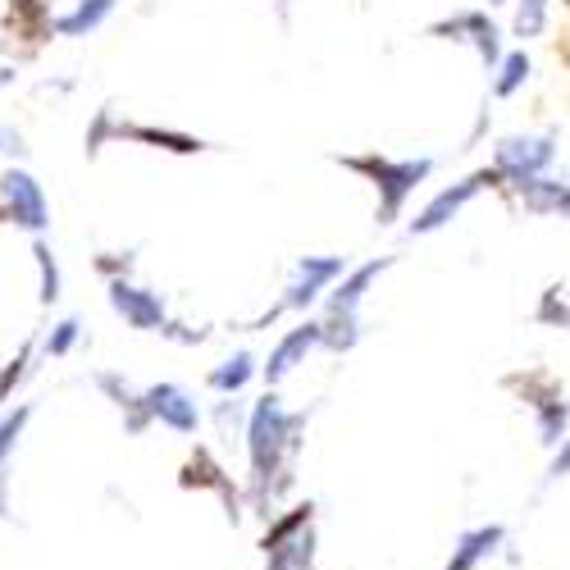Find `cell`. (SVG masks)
<instances>
[{
    "label": "cell",
    "mask_w": 570,
    "mask_h": 570,
    "mask_svg": "<svg viewBox=\"0 0 570 570\" xmlns=\"http://www.w3.org/2000/svg\"><path fill=\"white\" fill-rule=\"evenodd\" d=\"M302 434H306V415L288 411L283 397L269 389L252 402L247 411V511L256 515H274L278 498L293 489V465L302 452Z\"/></svg>",
    "instance_id": "6da1fadb"
},
{
    "label": "cell",
    "mask_w": 570,
    "mask_h": 570,
    "mask_svg": "<svg viewBox=\"0 0 570 570\" xmlns=\"http://www.w3.org/2000/svg\"><path fill=\"white\" fill-rule=\"evenodd\" d=\"M265 570H315V502L274 511L261 534Z\"/></svg>",
    "instance_id": "7a4b0ae2"
},
{
    "label": "cell",
    "mask_w": 570,
    "mask_h": 570,
    "mask_svg": "<svg viewBox=\"0 0 570 570\" xmlns=\"http://www.w3.org/2000/svg\"><path fill=\"white\" fill-rule=\"evenodd\" d=\"M347 169H361L374 178L379 187V215L397 219V210L406 206V197L415 193V187L434 174V160L424 156V160H389V156H361V160H347Z\"/></svg>",
    "instance_id": "3957f363"
},
{
    "label": "cell",
    "mask_w": 570,
    "mask_h": 570,
    "mask_svg": "<svg viewBox=\"0 0 570 570\" xmlns=\"http://www.w3.org/2000/svg\"><path fill=\"white\" fill-rule=\"evenodd\" d=\"M552 160H557V137L552 132H515V137H502L493 147V169L511 183L548 174Z\"/></svg>",
    "instance_id": "277c9868"
},
{
    "label": "cell",
    "mask_w": 570,
    "mask_h": 570,
    "mask_svg": "<svg viewBox=\"0 0 570 570\" xmlns=\"http://www.w3.org/2000/svg\"><path fill=\"white\" fill-rule=\"evenodd\" d=\"M343 274H347V261H343V256H302L297 269H293V278H288V288H283V302H278L265 320H274L278 311H311V306L320 302V293L334 288ZM265 320H261V324H265Z\"/></svg>",
    "instance_id": "5b68a950"
},
{
    "label": "cell",
    "mask_w": 570,
    "mask_h": 570,
    "mask_svg": "<svg viewBox=\"0 0 570 570\" xmlns=\"http://www.w3.org/2000/svg\"><path fill=\"white\" fill-rule=\"evenodd\" d=\"M0 215L10 224L28 228V233H41L51 224V206H46V193L41 183L28 174V169H6L0 174Z\"/></svg>",
    "instance_id": "8992f818"
},
{
    "label": "cell",
    "mask_w": 570,
    "mask_h": 570,
    "mask_svg": "<svg viewBox=\"0 0 570 570\" xmlns=\"http://www.w3.org/2000/svg\"><path fill=\"white\" fill-rule=\"evenodd\" d=\"M489 183H502V174H498V169H480V174H470V178H461V183L443 187V193H439L430 206H424V210L411 219V233H420V237H424V233H439L443 224H452V219H456L474 197H480Z\"/></svg>",
    "instance_id": "52a82bcc"
},
{
    "label": "cell",
    "mask_w": 570,
    "mask_h": 570,
    "mask_svg": "<svg viewBox=\"0 0 570 570\" xmlns=\"http://www.w3.org/2000/svg\"><path fill=\"white\" fill-rule=\"evenodd\" d=\"M110 311L137 328V334H160L169 324V311H165V297L151 293V288H137L128 278H110Z\"/></svg>",
    "instance_id": "ba28073f"
},
{
    "label": "cell",
    "mask_w": 570,
    "mask_h": 570,
    "mask_svg": "<svg viewBox=\"0 0 570 570\" xmlns=\"http://www.w3.org/2000/svg\"><path fill=\"white\" fill-rule=\"evenodd\" d=\"M141 397H147L151 420H160L165 430H174V434H197L202 430V406L183 384H151V389H141Z\"/></svg>",
    "instance_id": "9c48e42d"
},
{
    "label": "cell",
    "mask_w": 570,
    "mask_h": 570,
    "mask_svg": "<svg viewBox=\"0 0 570 570\" xmlns=\"http://www.w3.org/2000/svg\"><path fill=\"white\" fill-rule=\"evenodd\" d=\"M320 347V320H302L297 328H288L278 343H274V352L265 356V365H261V379L274 389V384H283L297 365H306V356Z\"/></svg>",
    "instance_id": "30bf717a"
},
{
    "label": "cell",
    "mask_w": 570,
    "mask_h": 570,
    "mask_svg": "<svg viewBox=\"0 0 570 570\" xmlns=\"http://www.w3.org/2000/svg\"><path fill=\"white\" fill-rule=\"evenodd\" d=\"M178 484H183V489H210V493H219L224 507H228V520H233V525H237V520H243V511H247V498L233 489L228 470H224L206 448L193 452V461L183 465V480H178Z\"/></svg>",
    "instance_id": "8fae6325"
},
{
    "label": "cell",
    "mask_w": 570,
    "mask_h": 570,
    "mask_svg": "<svg viewBox=\"0 0 570 570\" xmlns=\"http://www.w3.org/2000/svg\"><path fill=\"white\" fill-rule=\"evenodd\" d=\"M434 32H452V41H470L474 56L484 60V69H498V60H502V32H498V23L484 10L456 14L452 23H439Z\"/></svg>",
    "instance_id": "7c38bea8"
},
{
    "label": "cell",
    "mask_w": 570,
    "mask_h": 570,
    "mask_svg": "<svg viewBox=\"0 0 570 570\" xmlns=\"http://www.w3.org/2000/svg\"><path fill=\"white\" fill-rule=\"evenodd\" d=\"M507 548V525H474L456 539L452 557L443 561V570H480L484 561H493Z\"/></svg>",
    "instance_id": "4fadbf2b"
},
{
    "label": "cell",
    "mask_w": 570,
    "mask_h": 570,
    "mask_svg": "<svg viewBox=\"0 0 570 570\" xmlns=\"http://www.w3.org/2000/svg\"><path fill=\"white\" fill-rule=\"evenodd\" d=\"M530 411H534V430H539V443L552 452L570 439V402L552 389V393H525Z\"/></svg>",
    "instance_id": "5bb4252c"
},
{
    "label": "cell",
    "mask_w": 570,
    "mask_h": 570,
    "mask_svg": "<svg viewBox=\"0 0 570 570\" xmlns=\"http://www.w3.org/2000/svg\"><path fill=\"white\" fill-rule=\"evenodd\" d=\"M393 261H365V265H347V274L328 288V297H324V311H361V302H365V293H370V283L384 274Z\"/></svg>",
    "instance_id": "9a60e30c"
},
{
    "label": "cell",
    "mask_w": 570,
    "mask_h": 570,
    "mask_svg": "<svg viewBox=\"0 0 570 570\" xmlns=\"http://www.w3.org/2000/svg\"><path fill=\"white\" fill-rule=\"evenodd\" d=\"M256 374H261V365H256L252 352H233L228 361H219V365L206 374V384H210L215 393H224V397H243V389L252 384Z\"/></svg>",
    "instance_id": "2e32d148"
},
{
    "label": "cell",
    "mask_w": 570,
    "mask_h": 570,
    "mask_svg": "<svg viewBox=\"0 0 570 570\" xmlns=\"http://www.w3.org/2000/svg\"><path fill=\"white\" fill-rule=\"evenodd\" d=\"M115 6H119V0H78L69 14L51 19V28H56L60 37H87V32H97V28L115 14Z\"/></svg>",
    "instance_id": "e0dca14e"
},
{
    "label": "cell",
    "mask_w": 570,
    "mask_h": 570,
    "mask_svg": "<svg viewBox=\"0 0 570 570\" xmlns=\"http://www.w3.org/2000/svg\"><path fill=\"white\" fill-rule=\"evenodd\" d=\"M534 78V60H530V51L520 46V51H507L502 60H498V78H493V97L498 101H511L520 87H525Z\"/></svg>",
    "instance_id": "ac0fdd59"
},
{
    "label": "cell",
    "mask_w": 570,
    "mask_h": 570,
    "mask_svg": "<svg viewBox=\"0 0 570 570\" xmlns=\"http://www.w3.org/2000/svg\"><path fill=\"white\" fill-rule=\"evenodd\" d=\"M548 10H552V0H515L511 37H515V41H534V37H543V28H548Z\"/></svg>",
    "instance_id": "d6986e66"
},
{
    "label": "cell",
    "mask_w": 570,
    "mask_h": 570,
    "mask_svg": "<svg viewBox=\"0 0 570 570\" xmlns=\"http://www.w3.org/2000/svg\"><path fill=\"white\" fill-rule=\"evenodd\" d=\"M28 420H32V402H19L14 411L0 415V470H10V456H14V448L28 430Z\"/></svg>",
    "instance_id": "ffe728a7"
},
{
    "label": "cell",
    "mask_w": 570,
    "mask_h": 570,
    "mask_svg": "<svg viewBox=\"0 0 570 570\" xmlns=\"http://www.w3.org/2000/svg\"><path fill=\"white\" fill-rule=\"evenodd\" d=\"M78 338H82V320L65 315L60 324H51V334L41 338V356H69L78 347Z\"/></svg>",
    "instance_id": "44dd1931"
},
{
    "label": "cell",
    "mask_w": 570,
    "mask_h": 570,
    "mask_svg": "<svg viewBox=\"0 0 570 570\" xmlns=\"http://www.w3.org/2000/svg\"><path fill=\"white\" fill-rule=\"evenodd\" d=\"M32 256H37V269H41V302L51 306V302H60V265H56V252L46 247V243H37Z\"/></svg>",
    "instance_id": "7402d4cb"
},
{
    "label": "cell",
    "mask_w": 570,
    "mask_h": 570,
    "mask_svg": "<svg viewBox=\"0 0 570 570\" xmlns=\"http://www.w3.org/2000/svg\"><path fill=\"white\" fill-rule=\"evenodd\" d=\"M28 370H32V343H23L19 356H14L6 370H0V406H10V393L28 379Z\"/></svg>",
    "instance_id": "603a6c76"
},
{
    "label": "cell",
    "mask_w": 570,
    "mask_h": 570,
    "mask_svg": "<svg viewBox=\"0 0 570 570\" xmlns=\"http://www.w3.org/2000/svg\"><path fill=\"white\" fill-rule=\"evenodd\" d=\"M566 474H570V439L552 448V465H548V480H566Z\"/></svg>",
    "instance_id": "cb8c5ba5"
},
{
    "label": "cell",
    "mask_w": 570,
    "mask_h": 570,
    "mask_svg": "<svg viewBox=\"0 0 570 570\" xmlns=\"http://www.w3.org/2000/svg\"><path fill=\"white\" fill-rule=\"evenodd\" d=\"M19 151H23V137L10 124H0V156H19Z\"/></svg>",
    "instance_id": "d4e9b609"
},
{
    "label": "cell",
    "mask_w": 570,
    "mask_h": 570,
    "mask_svg": "<svg viewBox=\"0 0 570 570\" xmlns=\"http://www.w3.org/2000/svg\"><path fill=\"white\" fill-rule=\"evenodd\" d=\"M19 82V69H10V65H0V87H14Z\"/></svg>",
    "instance_id": "484cf974"
},
{
    "label": "cell",
    "mask_w": 570,
    "mask_h": 570,
    "mask_svg": "<svg viewBox=\"0 0 570 570\" xmlns=\"http://www.w3.org/2000/svg\"><path fill=\"white\" fill-rule=\"evenodd\" d=\"M489 6H502V0H489Z\"/></svg>",
    "instance_id": "4316f807"
},
{
    "label": "cell",
    "mask_w": 570,
    "mask_h": 570,
    "mask_svg": "<svg viewBox=\"0 0 570 570\" xmlns=\"http://www.w3.org/2000/svg\"><path fill=\"white\" fill-rule=\"evenodd\" d=\"M566 6H570V0H566Z\"/></svg>",
    "instance_id": "83f0119b"
}]
</instances>
